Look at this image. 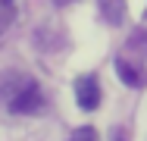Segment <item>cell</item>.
I'll list each match as a JSON object with an SVG mask.
<instances>
[{"instance_id": "6da1fadb", "label": "cell", "mask_w": 147, "mask_h": 141, "mask_svg": "<svg viewBox=\"0 0 147 141\" xmlns=\"http://www.w3.org/2000/svg\"><path fill=\"white\" fill-rule=\"evenodd\" d=\"M6 107H9L13 113H22V116H34V113H41V110H44V94H41L38 82L22 79L19 88H13V91H9Z\"/></svg>"}, {"instance_id": "7a4b0ae2", "label": "cell", "mask_w": 147, "mask_h": 141, "mask_svg": "<svg viewBox=\"0 0 147 141\" xmlns=\"http://www.w3.org/2000/svg\"><path fill=\"white\" fill-rule=\"evenodd\" d=\"M75 100H78V107L82 110H97L100 107V82L94 79V75H82V79H75Z\"/></svg>"}, {"instance_id": "3957f363", "label": "cell", "mask_w": 147, "mask_h": 141, "mask_svg": "<svg viewBox=\"0 0 147 141\" xmlns=\"http://www.w3.org/2000/svg\"><path fill=\"white\" fill-rule=\"evenodd\" d=\"M116 72H119V79L128 85V88H138V85L144 82L141 69H138V66H131V63H125V60H116Z\"/></svg>"}, {"instance_id": "277c9868", "label": "cell", "mask_w": 147, "mask_h": 141, "mask_svg": "<svg viewBox=\"0 0 147 141\" xmlns=\"http://www.w3.org/2000/svg\"><path fill=\"white\" fill-rule=\"evenodd\" d=\"M13 16H16V0H0V35L9 28Z\"/></svg>"}, {"instance_id": "5b68a950", "label": "cell", "mask_w": 147, "mask_h": 141, "mask_svg": "<svg viewBox=\"0 0 147 141\" xmlns=\"http://www.w3.org/2000/svg\"><path fill=\"white\" fill-rule=\"evenodd\" d=\"M69 141H97V132H94L91 125H82V129H75V132L69 135Z\"/></svg>"}, {"instance_id": "8992f818", "label": "cell", "mask_w": 147, "mask_h": 141, "mask_svg": "<svg viewBox=\"0 0 147 141\" xmlns=\"http://www.w3.org/2000/svg\"><path fill=\"white\" fill-rule=\"evenodd\" d=\"M57 3H69V0H57Z\"/></svg>"}]
</instances>
